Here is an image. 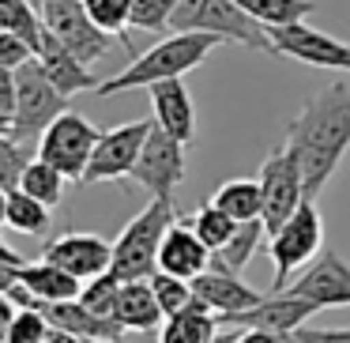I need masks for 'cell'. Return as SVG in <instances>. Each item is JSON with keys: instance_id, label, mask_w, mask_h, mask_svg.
I'll list each match as a JSON object with an SVG mask.
<instances>
[{"instance_id": "obj_33", "label": "cell", "mask_w": 350, "mask_h": 343, "mask_svg": "<svg viewBox=\"0 0 350 343\" xmlns=\"http://www.w3.org/2000/svg\"><path fill=\"white\" fill-rule=\"evenodd\" d=\"M181 8V0H132V27L147 34H162Z\"/></svg>"}, {"instance_id": "obj_4", "label": "cell", "mask_w": 350, "mask_h": 343, "mask_svg": "<svg viewBox=\"0 0 350 343\" xmlns=\"http://www.w3.org/2000/svg\"><path fill=\"white\" fill-rule=\"evenodd\" d=\"M170 31H200L222 42H237L256 53H275L271 31L249 16L237 0H181V8L170 19Z\"/></svg>"}, {"instance_id": "obj_22", "label": "cell", "mask_w": 350, "mask_h": 343, "mask_svg": "<svg viewBox=\"0 0 350 343\" xmlns=\"http://www.w3.org/2000/svg\"><path fill=\"white\" fill-rule=\"evenodd\" d=\"M19 283L27 290L42 298V302H72L83 294V279H76L72 272L49 264V260H34V264H19Z\"/></svg>"}, {"instance_id": "obj_28", "label": "cell", "mask_w": 350, "mask_h": 343, "mask_svg": "<svg viewBox=\"0 0 350 343\" xmlns=\"http://www.w3.org/2000/svg\"><path fill=\"white\" fill-rule=\"evenodd\" d=\"M0 31H12L27 38L38 53L42 38H46V23H42V8H34V0H0Z\"/></svg>"}, {"instance_id": "obj_21", "label": "cell", "mask_w": 350, "mask_h": 343, "mask_svg": "<svg viewBox=\"0 0 350 343\" xmlns=\"http://www.w3.org/2000/svg\"><path fill=\"white\" fill-rule=\"evenodd\" d=\"M113 317L124 325V332H159L166 313L159 305V294H154L151 279H124Z\"/></svg>"}, {"instance_id": "obj_27", "label": "cell", "mask_w": 350, "mask_h": 343, "mask_svg": "<svg viewBox=\"0 0 350 343\" xmlns=\"http://www.w3.org/2000/svg\"><path fill=\"white\" fill-rule=\"evenodd\" d=\"M245 12H249L256 23H264L267 31L275 27H290V23H301L305 16L317 12L312 0H237Z\"/></svg>"}, {"instance_id": "obj_43", "label": "cell", "mask_w": 350, "mask_h": 343, "mask_svg": "<svg viewBox=\"0 0 350 343\" xmlns=\"http://www.w3.org/2000/svg\"><path fill=\"white\" fill-rule=\"evenodd\" d=\"M46 343H102V340H83V335H72V332H61V328H53V332L46 335Z\"/></svg>"}, {"instance_id": "obj_9", "label": "cell", "mask_w": 350, "mask_h": 343, "mask_svg": "<svg viewBox=\"0 0 350 343\" xmlns=\"http://www.w3.org/2000/svg\"><path fill=\"white\" fill-rule=\"evenodd\" d=\"M38 8H42L46 31L57 34L83 64H98L102 57L113 49V42H109L113 34H106L94 23L83 0H42Z\"/></svg>"}, {"instance_id": "obj_45", "label": "cell", "mask_w": 350, "mask_h": 343, "mask_svg": "<svg viewBox=\"0 0 350 343\" xmlns=\"http://www.w3.org/2000/svg\"><path fill=\"white\" fill-rule=\"evenodd\" d=\"M0 227H8V189H0Z\"/></svg>"}, {"instance_id": "obj_5", "label": "cell", "mask_w": 350, "mask_h": 343, "mask_svg": "<svg viewBox=\"0 0 350 343\" xmlns=\"http://www.w3.org/2000/svg\"><path fill=\"white\" fill-rule=\"evenodd\" d=\"M320 249H324V219L317 212V200H305L275 234H267V253H271V264H275L271 294L286 290L290 275L301 272Z\"/></svg>"}, {"instance_id": "obj_13", "label": "cell", "mask_w": 350, "mask_h": 343, "mask_svg": "<svg viewBox=\"0 0 350 343\" xmlns=\"http://www.w3.org/2000/svg\"><path fill=\"white\" fill-rule=\"evenodd\" d=\"M286 294L309 298L320 309H339L350 305V264L332 249H320L317 257L305 264V272L294 283H286Z\"/></svg>"}, {"instance_id": "obj_47", "label": "cell", "mask_w": 350, "mask_h": 343, "mask_svg": "<svg viewBox=\"0 0 350 343\" xmlns=\"http://www.w3.org/2000/svg\"><path fill=\"white\" fill-rule=\"evenodd\" d=\"M0 136H12V117L0 114Z\"/></svg>"}, {"instance_id": "obj_14", "label": "cell", "mask_w": 350, "mask_h": 343, "mask_svg": "<svg viewBox=\"0 0 350 343\" xmlns=\"http://www.w3.org/2000/svg\"><path fill=\"white\" fill-rule=\"evenodd\" d=\"M320 313L317 302L309 298H297V294H267L264 302H256L252 309L245 313H230V317H219L222 328H260V332H279V335H294L305 320Z\"/></svg>"}, {"instance_id": "obj_2", "label": "cell", "mask_w": 350, "mask_h": 343, "mask_svg": "<svg viewBox=\"0 0 350 343\" xmlns=\"http://www.w3.org/2000/svg\"><path fill=\"white\" fill-rule=\"evenodd\" d=\"M222 46V38L215 34H200V31H170L166 38H159L147 53H139L129 68H121L117 76L102 79L91 94L98 99H109V94L121 91H136V87H151L159 79H174L185 76V72L200 68V64L211 57V49Z\"/></svg>"}, {"instance_id": "obj_15", "label": "cell", "mask_w": 350, "mask_h": 343, "mask_svg": "<svg viewBox=\"0 0 350 343\" xmlns=\"http://www.w3.org/2000/svg\"><path fill=\"white\" fill-rule=\"evenodd\" d=\"M42 260L72 272L76 279H94V275L109 272L113 268V242L98 234H87V230H72V234H61L42 249Z\"/></svg>"}, {"instance_id": "obj_31", "label": "cell", "mask_w": 350, "mask_h": 343, "mask_svg": "<svg viewBox=\"0 0 350 343\" xmlns=\"http://www.w3.org/2000/svg\"><path fill=\"white\" fill-rule=\"evenodd\" d=\"M121 287H124V279L113 272V268H109V272H102V275H94V279L83 283L79 302H87L94 313H102V317H113L117 298H121Z\"/></svg>"}, {"instance_id": "obj_23", "label": "cell", "mask_w": 350, "mask_h": 343, "mask_svg": "<svg viewBox=\"0 0 350 343\" xmlns=\"http://www.w3.org/2000/svg\"><path fill=\"white\" fill-rule=\"evenodd\" d=\"M219 313H211L204 302H192L189 309L174 313V317L162 320L159 328V343H211L219 335Z\"/></svg>"}, {"instance_id": "obj_6", "label": "cell", "mask_w": 350, "mask_h": 343, "mask_svg": "<svg viewBox=\"0 0 350 343\" xmlns=\"http://www.w3.org/2000/svg\"><path fill=\"white\" fill-rule=\"evenodd\" d=\"M16 79H19V102H16V117H12V140L31 144V140H42V132L68 110V99L53 87V79L46 76L38 57L19 64Z\"/></svg>"}, {"instance_id": "obj_11", "label": "cell", "mask_w": 350, "mask_h": 343, "mask_svg": "<svg viewBox=\"0 0 350 343\" xmlns=\"http://www.w3.org/2000/svg\"><path fill=\"white\" fill-rule=\"evenodd\" d=\"M154 117H139V121H129V125H117V129H106L98 136V147L91 155V166L83 174V185H94V181H121V177L132 174L139 151L147 144V132H151Z\"/></svg>"}, {"instance_id": "obj_26", "label": "cell", "mask_w": 350, "mask_h": 343, "mask_svg": "<svg viewBox=\"0 0 350 343\" xmlns=\"http://www.w3.org/2000/svg\"><path fill=\"white\" fill-rule=\"evenodd\" d=\"M64 185H68V177H64L53 162L42 159V155H34L23 166V177H19V189L31 192L34 200H42L46 207H57L64 200Z\"/></svg>"}, {"instance_id": "obj_34", "label": "cell", "mask_w": 350, "mask_h": 343, "mask_svg": "<svg viewBox=\"0 0 350 343\" xmlns=\"http://www.w3.org/2000/svg\"><path fill=\"white\" fill-rule=\"evenodd\" d=\"M83 4L94 23L106 34H113V38H121L132 27V0H83Z\"/></svg>"}, {"instance_id": "obj_39", "label": "cell", "mask_w": 350, "mask_h": 343, "mask_svg": "<svg viewBox=\"0 0 350 343\" xmlns=\"http://www.w3.org/2000/svg\"><path fill=\"white\" fill-rule=\"evenodd\" d=\"M16 102H19V79H16V68H0V114L16 117Z\"/></svg>"}, {"instance_id": "obj_30", "label": "cell", "mask_w": 350, "mask_h": 343, "mask_svg": "<svg viewBox=\"0 0 350 343\" xmlns=\"http://www.w3.org/2000/svg\"><path fill=\"white\" fill-rule=\"evenodd\" d=\"M192 230L200 234V242H204L207 249H211V253H219L222 245H226L230 238H234L237 219H230V215L222 212L219 204H211V200H207V204L200 207L196 215H192Z\"/></svg>"}, {"instance_id": "obj_37", "label": "cell", "mask_w": 350, "mask_h": 343, "mask_svg": "<svg viewBox=\"0 0 350 343\" xmlns=\"http://www.w3.org/2000/svg\"><path fill=\"white\" fill-rule=\"evenodd\" d=\"M31 57H38L31 42L12 34V31H0V68H19V64H27Z\"/></svg>"}, {"instance_id": "obj_3", "label": "cell", "mask_w": 350, "mask_h": 343, "mask_svg": "<svg viewBox=\"0 0 350 343\" xmlns=\"http://www.w3.org/2000/svg\"><path fill=\"white\" fill-rule=\"evenodd\" d=\"M177 219L174 196H151V204L124 223V230L113 242V272L121 279H151L159 272V249L170 223Z\"/></svg>"}, {"instance_id": "obj_17", "label": "cell", "mask_w": 350, "mask_h": 343, "mask_svg": "<svg viewBox=\"0 0 350 343\" xmlns=\"http://www.w3.org/2000/svg\"><path fill=\"white\" fill-rule=\"evenodd\" d=\"M215 253L200 242V234L192 230V219H174L162 238V249H159V272L170 275H181V279H196L211 268Z\"/></svg>"}, {"instance_id": "obj_16", "label": "cell", "mask_w": 350, "mask_h": 343, "mask_svg": "<svg viewBox=\"0 0 350 343\" xmlns=\"http://www.w3.org/2000/svg\"><path fill=\"white\" fill-rule=\"evenodd\" d=\"M147 99H151V117L154 125L177 136L181 144L196 140V106H192V94L185 87V76L174 79H159V84L147 87Z\"/></svg>"}, {"instance_id": "obj_18", "label": "cell", "mask_w": 350, "mask_h": 343, "mask_svg": "<svg viewBox=\"0 0 350 343\" xmlns=\"http://www.w3.org/2000/svg\"><path fill=\"white\" fill-rule=\"evenodd\" d=\"M192 290H196L200 302L211 313H219V317L245 313V309H252L256 302L267 298V294H260V290H252L249 283H241L234 272H222V268H207L204 275H196V279H192Z\"/></svg>"}, {"instance_id": "obj_46", "label": "cell", "mask_w": 350, "mask_h": 343, "mask_svg": "<svg viewBox=\"0 0 350 343\" xmlns=\"http://www.w3.org/2000/svg\"><path fill=\"white\" fill-rule=\"evenodd\" d=\"M234 335H237V328H219V335L211 343H234Z\"/></svg>"}, {"instance_id": "obj_36", "label": "cell", "mask_w": 350, "mask_h": 343, "mask_svg": "<svg viewBox=\"0 0 350 343\" xmlns=\"http://www.w3.org/2000/svg\"><path fill=\"white\" fill-rule=\"evenodd\" d=\"M27 144L12 136H0V189H19V177L27 166Z\"/></svg>"}, {"instance_id": "obj_12", "label": "cell", "mask_w": 350, "mask_h": 343, "mask_svg": "<svg viewBox=\"0 0 350 343\" xmlns=\"http://www.w3.org/2000/svg\"><path fill=\"white\" fill-rule=\"evenodd\" d=\"M271 49L290 61L312 64V68H342L350 72V42L335 38L327 31H317L301 19L290 27H275L271 31Z\"/></svg>"}, {"instance_id": "obj_29", "label": "cell", "mask_w": 350, "mask_h": 343, "mask_svg": "<svg viewBox=\"0 0 350 343\" xmlns=\"http://www.w3.org/2000/svg\"><path fill=\"white\" fill-rule=\"evenodd\" d=\"M8 227L31 238L49 234V207L23 189H8Z\"/></svg>"}, {"instance_id": "obj_7", "label": "cell", "mask_w": 350, "mask_h": 343, "mask_svg": "<svg viewBox=\"0 0 350 343\" xmlns=\"http://www.w3.org/2000/svg\"><path fill=\"white\" fill-rule=\"evenodd\" d=\"M98 136H102V129H94L83 114L64 110V114L42 132L38 155L46 162H53L68 181L83 185V174H87V166H91V155H94V147H98Z\"/></svg>"}, {"instance_id": "obj_25", "label": "cell", "mask_w": 350, "mask_h": 343, "mask_svg": "<svg viewBox=\"0 0 350 343\" xmlns=\"http://www.w3.org/2000/svg\"><path fill=\"white\" fill-rule=\"evenodd\" d=\"M267 242V223L264 219H249V223H237L234 238L222 245L219 253L211 257V268H222V272H241L252 257L260 253V245Z\"/></svg>"}, {"instance_id": "obj_1", "label": "cell", "mask_w": 350, "mask_h": 343, "mask_svg": "<svg viewBox=\"0 0 350 343\" xmlns=\"http://www.w3.org/2000/svg\"><path fill=\"white\" fill-rule=\"evenodd\" d=\"M282 144L297 155L305 174V196L317 200L332 181L335 166L350 151V91L347 84H332L317 91L297 117L286 125Z\"/></svg>"}, {"instance_id": "obj_40", "label": "cell", "mask_w": 350, "mask_h": 343, "mask_svg": "<svg viewBox=\"0 0 350 343\" xmlns=\"http://www.w3.org/2000/svg\"><path fill=\"white\" fill-rule=\"evenodd\" d=\"M234 343H297V335H279V332H260V328H237Z\"/></svg>"}, {"instance_id": "obj_10", "label": "cell", "mask_w": 350, "mask_h": 343, "mask_svg": "<svg viewBox=\"0 0 350 343\" xmlns=\"http://www.w3.org/2000/svg\"><path fill=\"white\" fill-rule=\"evenodd\" d=\"M185 147L177 136H170L162 125H151L147 144L139 151L136 166H132L129 181L147 189L151 196H174V189L185 181Z\"/></svg>"}, {"instance_id": "obj_19", "label": "cell", "mask_w": 350, "mask_h": 343, "mask_svg": "<svg viewBox=\"0 0 350 343\" xmlns=\"http://www.w3.org/2000/svg\"><path fill=\"white\" fill-rule=\"evenodd\" d=\"M38 61H42L46 76L53 79V87L64 94V99H76V94L98 87L91 64H83L61 38H57V34H49V31H46V38H42V46H38Z\"/></svg>"}, {"instance_id": "obj_8", "label": "cell", "mask_w": 350, "mask_h": 343, "mask_svg": "<svg viewBox=\"0 0 350 343\" xmlns=\"http://www.w3.org/2000/svg\"><path fill=\"white\" fill-rule=\"evenodd\" d=\"M260 189H264V223H267V234L282 227L297 207L305 204V174H301V162L297 155L290 151L286 144H279L264 162H260Z\"/></svg>"}, {"instance_id": "obj_41", "label": "cell", "mask_w": 350, "mask_h": 343, "mask_svg": "<svg viewBox=\"0 0 350 343\" xmlns=\"http://www.w3.org/2000/svg\"><path fill=\"white\" fill-rule=\"evenodd\" d=\"M16 313H19V305L12 302L8 294H0V343H4V335H8V328H12V320H16Z\"/></svg>"}, {"instance_id": "obj_44", "label": "cell", "mask_w": 350, "mask_h": 343, "mask_svg": "<svg viewBox=\"0 0 350 343\" xmlns=\"http://www.w3.org/2000/svg\"><path fill=\"white\" fill-rule=\"evenodd\" d=\"M0 264H23V257H19L16 249H8V245L0 242Z\"/></svg>"}, {"instance_id": "obj_32", "label": "cell", "mask_w": 350, "mask_h": 343, "mask_svg": "<svg viewBox=\"0 0 350 343\" xmlns=\"http://www.w3.org/2000/svg\"><path fill=\"white\" fill-rule=\"evenodd\" d=\"M151 287L154 294H159V305L166 317H174V313L189 309L192 302H196V290H192L189 279H181V275H170V272H154L151 275Z\"/></svg>"}, {"instance_id": "obj_35", "label": "cell", "mask_w": 350, "mask_h": 343, "mask_svg": "<svg viewBox=\"0 0 350 343\" xmlns=\"http://www.w3.org/2000/svg\"><path fill=\"white\" fill-rule=\"evenodd\" d=\"M49 332H53V325H49L46 309H19L4 343H46Z\"/></svg>"}, {"instance_id": "obj_24", "label": "cell", "mask_w": 350, "mask_h": 343, "mask_svg": "<svg viewBox=\"0 0 350 343\" xmlns=\"http://www.w3.org/2000/svg\"><path fill=\"white\" fill-rule=\"evenodd\" d=\"M211 204H219L230 219L249 223V219H264V189H260V177H234V181H222L215 189Z\"/></svg>"}, {"instance_id": "obj_42", "label": "cell", "mask_w": 350, "mask_h": 343, "mask_svg": "<svg viewBox=\"0 0 350 343\" xmlns=\"http://www.w3.org/2000/svg\"><path fill=\"white\" fill-rule=\"evenodd\" d=\"M19 279V264H0V294H8Z\"/></svg>"}, {"instance_id": "obj_38", "label": "cell", "mask_w": 350, "mask_h": 343, "mask_svg": "<svg viewBox=\"0 0 350 343\" xmlns=\"http://www.w3.org/2000/svg\"><path fill=\"white\" fill-rule=\"evenodd\" d=\"M297 343H350V328H297Z\"/></svg>"}, {"instance_id": "obj_20", "label": "cell", "mask_w": 350, "mask_h": 343, "mask_svg": "<svg viewBox=\"0 0 350 343\" xmlns=\"http://www.w3.org/2000/svg\"><path fill=\"white\" fill-rule=\"evenodd\" d=\"M46 317L53 328H61V332H72V335H83V340H102V343H117L124 340V325L117 317H102V313H94L87 302H79V298H72V302H49L46 305Z\"/></svg>"}]
</instances>
